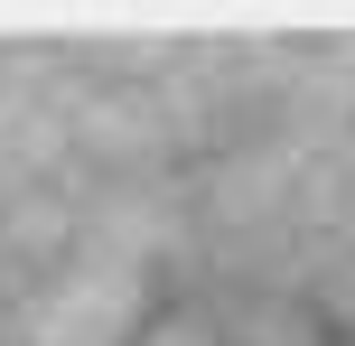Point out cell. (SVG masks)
Listing matches in <instances>:
<instances>
[{
    "label": "cell",
    "mask_w": 355,
    "mask_h": 346,
    "mask_svg": "<svg viewBox=\"0 0 355 346\" xmlns=\"http://www.w3.org/2000/svg\"><path fill=\"white\" fill-rule=\"evenodd\" d=\"M112 346H355V318L290 281H178Z\"/></svg>",
    "instance_id": "6da1fadb"
}]
</instances>
